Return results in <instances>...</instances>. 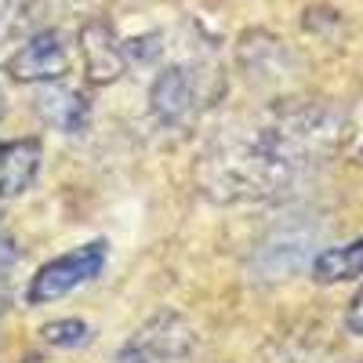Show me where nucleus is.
Segmentation results:
<instances>
[{"label": "nucleus", "mask_w": 363, "mask_h": 363, "mask_svg": "<svg viewBox=\"0 0 363 363\" xmlns=\"http://www.w3.org/2000/svg\"><path fill=\"white\" fill-rule=\"evenodd\" d=\"M37 109L51 128L66 131V135H80L91 120V109H87L84 95H77V91H44Z\"/></svg>", "instance_id": "obj_8"}, {"label": "nucleus", "mask_w": 363, "mask_h": 363, "mask_svg": "<svg viewBox=\"0 0 363 363\" xmlns=\"http://www.w3.org/2000/svg\"><path fill=\"white\" fill-rule=\"evenodd\" d=\"M109 262V244L106 240H87V244L58 255L51 262H44L37 269V277L26 287V301L29 306H48L55 298H66L73 291H80L84 284H91L106 269Z\"/></svg>", "instance_id": "obj_1"}, {"label": "nucleus", "mask_w": 363, "mask_h": 363, "mask_svg": "<svg viewBox=\"0 0 363 363\" xmlns=\"http://www.w3.org/2000/svg\"><path fill=\"white\" fill-rule=\"evenodd\" d=\"M26 363H40V359H26Z\"/></svg>", "instance_id": "obj_11"}, {"label": "nucleus", "mask_w": 363, "mask_h": 363, "mask_svg": "<svg viewBox=\"0 0 363 363\" xmlns=\"http://www.w3.org/2000/svg\"><path fill=\"white\" fill-rule=\"evenodd\" d=\"M345 327L352 330V335L363 338V291L349 301V309H345Z\"/></svg>", "instance_id": "obj_10"}, {"label": "nucleus", "mask_w": 363, "mask_h": 363, "mask_svg": "<svg viewBox=\"0 0 363 363\" xmlns=\"http://www.w3.org/2000/svg\"><path fill=\"white\" fill-rule=\"evenodd\" d=\"M80 40H84V62H87L91 80L109 84L124 73V51H120V44L113 40V33L106 26H99V22L87 26Z\"/></svg>", "instance_id": "obj_6"}, {"label": "nucleus", "mask_w": 363, "mask_h": 363, "mask_svg": "<svg viewBox=\"0 0 363 363\" xmlns=\"http://www.w3.org/2000/svg\"><path fill=\"white\" fill-rule=\"evenodd\" d=\"M40 338L51 349H80L91 338V327L84 320H55V323L40 327Z\"/></svg>", "instance_id": "obj_9"}, {"label": "nucleus", "mask_w": 363, "mask_h": 363, "mask_svg": "<svg viewBox=\"0 0 363 363\" xmlns=\"http://www.w3.org/2000/svg\"><path fill=\"white\" fill-rule=\"evenodd\" d=\"M193 352V330L178 316H160L145 323L124 345L120 363H182Z\"/></svg>", "instance_id": "obj_2"}, {"label": "nucleus", "mask_w": 363, "mask_h": 363, "mask_svg": "<svg viewBox=\"0 0 363 363\" xmlns=\"http://www.w3.org/2000/svg\"><path fill=\"white\" fill-rule=\"evenodd\" d=\"M40 160H44V149L37 138H15V142H4L0 149V193L8 200L11 196H22L33 178L40 171Z\"/></svg>", "instance_id": "obj_5"}, {"label": "nucleus", "mask_w": 363, "mask_h": 363, "mask_svg": "<svg viewBox=\"0 0 363 363\" xmlns=\"http://www.w3.org/2000/svg\"><path fill=\"white\" fill-rule=\"evenodd\" d=\"M69 69V51L62 37L44 29L33 40H26L11 58H8V77L18 84H44V80H62Z\"/></svg>", "instance_id": "obj_3"}, {"label": "nucleus", "mask_w": 363, "mask_h": 363, "mask_svg": "<svg viewBox=\"0 0 363 363\" xmlns=\"http://www.w3.org/2000/svg\"><path fill=\"white\" fill-rule=\"evenodd\" d=\"M196 73L186 69V66H171L157 77L153 84V113L164 120V124H182L189 120L193 109H196Z\"/></svg>", "instance_id": "obj_4"}, {"label": "nucleus", "mask_w": 363, "mask_h": 363, "mask_svg": "<svg viewBox=\"0 0 363 363\" xmlns=\"http://www.w3.org/2000/svg\"><path fill=\"white\" fill-rule=\"evenodd\" d=\"M356 277H363V236L320 251L316 262H313V280L316 284H345V280H356Z\"/></svg>", "instance_id": "obj_7"}]
</instances>
